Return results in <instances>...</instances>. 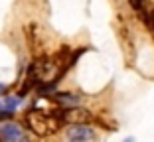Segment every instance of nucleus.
Here are the masks:
<instances>
[{
    "label": "nucleus",
    "mask_w": 154,
    "mask_h": 142,
    "mask_svg": "<svg viewBox=\"0 0 154 142\" xmlns=\"http://www.w3.org/2000/svg\"><path fill=\"white\" fill-rule=\"evenodd\" d=\"M67 142H91V140H83V138H67Z\"/></svg>",
    "instance_id": "nucleus-8"
},
{
    "label": "nucleus",
    "mask_w": 154,
    "mask_h": 142,
    "mask_svg": "<svg viewBox=\"0 0 154 142\" xmlns=\"http://www.w3.org/2000/svg\"><path fill=\"white\" fill-rule=\"evenodd\" d=\"M128 4H131L132 10H136V12H142V8H144V0H128Z\"/></svg>",
    "instance_id": "nucleus-5"
},
{
    "label": "nucleus",
    "mask_w": 154,
    "mask_h": 142,
    "mask_svg": "<svg viewBox=\"0 0 154 142\" xmlns=\"http://www.w3.org/2000/svg\"><path fill=\"white\" fill-rule=\"evenodd\" d=\"M24 120H26L28 126H30L36 134H40V136H45V134H50V132H55V130L63 124L55 115H54V120H51V116L44 115L42 110H30V113H26Z\"/></svg>",
    "instance_id": "nucleus-1"
},
{
    "label": "nucleus",
    "mask_w": 154,
    "mask_h": 142,
    "mask_svg": "<svg viewBox=\"0 0 154 142\" xmlns=\"http://www.w3.org/2000/svg\"><path fill=\"white\" fill-rule=\"evenodd\" d=\"M12 116V109L6 110V113H0V120H4V119H10Z\"/></svg>",
    "instance_id": "nucleus-7"
},
{
    "label": "nucleus",
    "mask_w": 154,
    "mask_h": 142,
    "mask_svg": "<svg viewBox=\"0 0 154 142\" xmlns=\"http://www.w3.org/2000/svg\"><path fill=\"white\" fill-rule=\"evenodd\" d=\"M146 22H148V26H150V30H152V32H154V10H150V12L148 14H146Z\"/></svg>",
    "instance_id": "nucleus-6"
},
{
    "label": "nucleus",
    "mask_w": 154,
    "mask_h": 142,
    "mask_svg": "<svg viewBox=\"0 0 154 142\" xmlns=\"http://www.w3.org/2000/svg\"><path fill=\"white\" fill-rule=\"evenodd\" d=\"M93 130L87 124H73L67 128V138H83V140H93Z\"/></svg>",
    "instance_id": "nucleus-3"
},
{
    "label": "nucleus",
    "mask_w": 154,
    "mask_h": 142,
    "mask_svg": "<svg viewBox=\"0 0 154 142\" xmlns=\"http://www.w3.org/2000/svg\"><path fill=\"white\" fill-rule=\"evenodd\" d=\"M0 142H28L18 124L2 122L0 124Z\"/></svg>",
    "instance_id": "nucleus-2"
},
{
    "label": "nucleus",
    "mask_w": 154,
    "mask_h": 142,
    "mask_svg": "<svg viewBox=\"0 0 154 142\" xmlns=\"http://www.w3.org/2000/svg\"><path fill=\"white\" fill-rule=\"evenodd\" d=\"M51 99L55 103H59V105H63V107H75L79 103V97L75 93H54Z\"/></svg>",
    "instance_id": "nucleus-4"
}]
</instances>
